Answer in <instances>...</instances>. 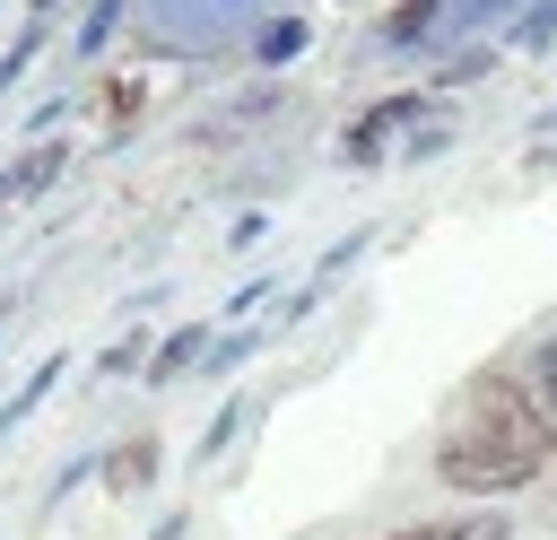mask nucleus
Instances as JSON below:
<instances>
[{
  "label": "nucleus",
  "mask_w": 557,
  "mask_h": 540,
  "mask_svg": "<svg viewBox=\"0 0 557 540\" xmlns=\"http://www.w3.org/2000/svg\"><path fill=\"white\" fill-rule=\"evenodd\" d=\"M461 427L487 435V444H505V453H522L531 470H548V453H557V418H548L531 366H479L461 383Z\"/></svg>",
  "instance_id": "nucleus-1"
},
{
  "label": "nucleus",
  "mask_w": 557,
  "mask_h": 540,
  "mask_svg": "<svg viewBox=\"0 0 557 540\" xmlns=\"http://www.w3.org/2000/svg\"><path fill=\"white\" fill-rule=\"evenodd\" d=\"M435 479L444 488H461V496H513V488H531L540 470L522 462V453H505V444H487V435H470L461 418L435 435Z\"/></svg>",
  "instance_id": "nucleus-2"
},
{
  "label": "nucleus",
  "mask_w": 557,
  "mask_h": 540,
  "mask_svg": "<svg viewBox=\"0 0 557 540\" xmlns=\"http://www.w3.org/2000/svg\"><path fill=\"white\" fill-rule=\"evenodd\" d=\"M444 96L435 87H400V96H383V105H366L348 131H339V165H383L392 148H400V131H418L426 113H435Z\"/></svg>",
  "instance_id": "nucleus-3"
},
{
  "label": "nucleus",
  "mask_w": 557,
  "mask_h": 540,
  "mask_svg": "<svg viewBox=\"0 0 557 540\" xmlns=\"http://www.w3.org/2000/svg\"><path fill=\"white\" fill-rule=\"evenodd\" d=\"M61 174H70V139H26V148L0 165V200H44Z\"/></svg>",
  "instance_id": "nucleus-4"
},
{
  "label": "nucleus",
  "mask_w": 557,
  "mask_h": 540,
  "mask_svg": "<svg viewBox=\"0 0 557 540\" xmlns=\"http://www.w3.org/2000/svg\"><path fill=\"white\" fill-rule=\"evenodd\" d=\"M209 348H218V331H209V322H183V331H165V340L148 348V383H174V375L209 366Z\"/></svg>",
  "instance_id": "nucleus-5"
},
{
  "label": "nucleus",
  "mask_w": 557,
  "mask_h": 540,
  "mask_svg": "<svg viewBox=\"0 0 557 540\" xmlns=\"http://www.w3.org/2000/svg\"><path fill=\"white\" fill-rule=\"evenodd\" d=\"M444 17H453V0H392V9H383V44H392V52H418V44L444 35Z\"/></svg>",
  "instance_id": "nucleus-6"
},
{
  "label": "nucleus",
  "mask_w": 557,
  "mask_h": 540,
  "mask_svg": "<svg viewBox=\"0 0 557 540\" xmlns=\"http://www.w3.org/2000/svg\"><path fill=\"white\" fill-rule=\"evenodd\" d=\"M496 61H505L496 44H435V70H426V87H435V96H453V87H479Z\"/></svg>",
  "instance_id": "nucleus-7"
},
{
  "label": "nucleus",
  "mask_w": 557,
  "mask_h": 540,
  "mask_svg": "<svg viewBox=\"0 0 557 540\" xmlns=\"http://www.w3.org/2000/svg\"><path fill=\"white\" fill-rule=\"evenodd\" d=\"M357 253H366V226H357V235H339V244H331V253H322V261H313V279H305V287H296V296H287V322H296V314H313V305H322V296H331V287H339V270H348V261H357Z\"/></svg>",
  "instance_id": "nucleus-8"
},
{
  "label": "nucleus",
  "mask_w": 557,
  "mask_h": 540,
  "mask_svg": "<svg viewBox=\"0 0 557 540\" xmlns=\"http://www.w3.org/2000/svg\"><path fill=\"white\" fill-rule=\"evenodd\" d=\"M383 540H513V523L505 514H453V523H400Z\"/></svg>",
  "instance_id": "nucleus-9"
},
{
  "label": "nucleus",
  "mask_w": 557,
  "mask_h": 540,
  "mask_svg": "<svg viewBox=\"0 0 557 540\" xmlns=\"http://www.w3.org/2000/svg\"><path fill=\"white\" fill-rule=\"evenodd\" d=\"M96 470H104V488H122V496H131V488H148V479H157V435H131V444H113Z\"/></svg>",
  "instance_id": "nucleus-10"
},
{
  "label": "nucleus",
  "mask_w": 557,
  "mask_h": 540,
  "mask_svg": "<svg viewBox=\"0 0 557 540\" xmlns=\"http://www.w3.org/2000/svg\"><path fill=\"white\" fill-rule=\"evenodd\" d=\"M305 44H313V26H305V17H270V26L252 35V70H287Z\"/></svg>",
  "instance_id": "nucleus-11"
},
{
  "label": "nucleus",
  "mask_w": 557,
  "mask_h": 540,
  "mask_svg": "<svg viewBox=\"0 0 557 540\" xmlns=\"http://www.w3.org/2000/svg\"><path fill=\"white\" fill-rule=\"evenodd\" d=\"M113 26H122V0H87V17H78V35H70V61H96V52L113 44Z\"/></svg>",
  "instance_id": "nucleus-12"
},
{
  "label": "nucleus",
  "mask_w": 557,
  "mask_h": 540,
  "mask_svg": "<svg viewBox=\"0 0 557 540\" xmlns=\"http://www.w3.org/2000/svg\"><path fill=\"white\" fill-rule=\"evenodd\" d=\"M61 366H70V357H44V366H35V375H26V383H17L9 401H0V435H9V427H26V409H35V401H44L52 383H61Z\"/></svg>",
  "instance_id": "nucleus-13"
},
{
  "label": "nucleus",
  "mask_w": 557,
  "mask_h": 540,
  "mask_svg": "<svg viewBox=\"0 0 557 540\" xmlns=\"http://www.w3.org/2000/svg\"><path fill=\"white\" fill-rule=\"evenodd\" d=\"M513 44H522V52H548V44H557V0L513 9Z\"/></svg>",
  "instance_id": "nucleus-14"
},
{
  "label": "nucleus",
  "mask_w": 557,
  "mask_h": 540,
  "mask_svg": "<svg viewBox=\"0 0 557 540\" xmlns=\"http://www.w3.org/2000/svg\"><path fill=\"white\" fill-rule=\"evenodd\" d=\"M244 409H252V401H226V409H218V418H209V435H200V453H191V462H200V470H209V462H218V453H226V444H235V427H244Z\"/></svg>",
  "instance_id": "nucleus-15"
},
{
  "label": "nucleus",
  "mask_w": 557,
  "mask_h": 540,
  "mask_svg": "<svg viewBox=\"0 0 557 540\" xmlns=\"http://www.w3.org/2000/svg\"><path fill=\"white\" fill-rule=\"evenodd\" d=\"M35 52H44V17H26V35H17L9 52H0V96H9L17 78H26V61H35Z\"/></svg>",
  "instance_id": "nucleus-16"
},
{
  "label": "nucleus",
  "mask_w": 557,
  "mask_h": 540,
  "mask_svg": "<svg viewBox=\"0 0 557 540\" xmlns=\"http://www.w3.org/2000/svg\"><path fill=\"white\" fill-rule=\"evenodd\" d=\"M531 383H540V401H548V418H557V331L531 340Z\"/></svg>",
  "instance_id": "nucleus-17"
},
{
  "label": "nucleus",
  "mask_w": 557,
  "mask_h": 540,
  "mask_svg": "<svg viewBox=\"0 0 557 540\" xmlns=\"http://www.w3.org/2000/svg\"><path fill=\"white\" fill-rule=\"evenodd\" d=\"M252 348H261V331H235V340H218V348H209V375H226V366H244Z\"/></svg>",
  "instance_id": "nucleus-18"
},
{
  "label": "nucleus",
  "mask_w": 557,
  "mask_h": 540,
  "mask_svg": "<svg viewBox=\"0 0 557 540\" xmlns=\"http://www.w3.org/2000/svg\"><path fill=\"white\" fill-rule=\"evenodd\" d=\"M96 366H104V375H131V366H139V375H148V340H113V348H104V357H96Z\"/></svg>",
  "instance_id": "nucleus-19"
},
{
  "label": "nucleus",
  "mask_w": 557,
  "mask_h": 540,
  "mask_svg": "<svg viewBox=\"0 0 557 540\" xmlns=\"http://www.w3.org/2000/svg\"><path fill=\"white\" fill-rule=\"evenodd\" d=\"M104 113H113V122H131V113H139V78H122V87L104 96Z\"/></svg>",
  "instance_id": "nucleus-20"
},
{
  "label": "nucleus",
  "mask_w": 557,
  "mask_h": 540,
  "mask_svg": "<svg viewBox=\"0 0 557 540\" xmlns=\"http://www.w3.org/2000/svg\"><path fill=\"white\" fill-rule=\"evenodd\" d=\"M531 131H540V139H557V96L540 105V122H531Z\"/></svg>",
  "instance_id": "nucleus-21"
},
{
  "label": "nucleus",
  "mask_w": 557,
  "mask_h": 540,
  "mask_svg": "<svg viewBox=\"0 0 557 540\" xmlns=\"http://www.w3.org/2000/svg\"><path fill=\"white\" fill-rule=\"evenodd\" d=\"M0 322H9V296H0Z\"/></svg>",
  "instance_id": "nucleus-22"
}]
</instances>
